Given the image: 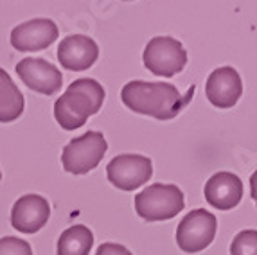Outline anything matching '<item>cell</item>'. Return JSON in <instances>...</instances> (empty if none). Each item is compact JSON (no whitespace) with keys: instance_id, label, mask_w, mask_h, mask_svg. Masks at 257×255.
<instances>
[{"instance_id":"cell-8","label":"cell","mask_w":257,"mask_h":255,"mask_svg":"<svg viewBox=\"0 0 257 255\" xmlns=\"http://www.w3.org/2000/svg\"><path fill=\"white\" fill-rule=\"evenodd\" d=\"M17 74L27 88L43 95L60 92L63 85V74L60 72V68L42 58H24L18 61Z\"/></svg>"},{"instance_id":"cell-18","label":"cell","mask_w":257,"mask_h":255,"mask_svg":"<svg viewBox=\"0 0 257 255\" xmlns=\"http://www.w3.org/2000/svg\"><path fill=\"white\" fill-rule=\"evenodd\" d=\"M95 255H133L126 246L119 244V242H103L97 248Z\"/></svg>"},{"instance_id":"cell-13","label":"cell","mask_w":257,"mask_h":255,"mask_svg":"<svg viewBox=\"0 0 257 255\" xmlns=\"http://www.w3.org/2000/svg\"><path fill=\"white\" fill-rule=\"evenodd\" d=\"M203 194L210 207L218 210H230L237 207L243 198V182L234 173L219 171L207 180Z\"/></svg>"},{"instance_id":"cell-12","label":"cell","mask_w":257,"mask_h":255,"mask_svg":"<svg viewBox=\"0 0 257 255\" xmlns=\"http://www.w3.org/2000/svg\"><path fill=\"white\" fill-rule=\"evenodd\" d=\"M97 43L85 34H69L61 40L58 47V61L61 67L74 72H83L97 61Z\"/></svg>"},{"instance_id":"cell-4","label":"cell","mask_w":257,"mask_h":255,"mask_svg":"<svg viewBox=\"0 0 257 255\" xmlns=\"http://www.w3.org/2000/svg\"><path fill=\"white\" fill-rule=\"evenodd\" d=\"M108 142L101 132H86L69 142L61 153V166L70 175H86L101 164Z\"/></svg>"},{"instance_id":"cell-17","label":"cell","mask_w":257,"mask_h":255,"mask_svg":"<svg viewBox=\"0 0 257 255\" xmlns=\"http://www.w3.org/2000/svg\"><path fill=\"white\" fill-rule=\"evenodd\" d=\"M0 255H33V250L27 241L8 235L0 239Z\"/></svg>"},{"instance_id":"cell-19","label":"cell","mask_w":257,"mask_h":255,"mask_svg":"<svg viewBox=\"0 0 257 255\" xmlns=\"http://www.w3.org/2000/svg\"><path fill=\"white\" fill-rule=\"evenodd\" d=\"M250 196L257 205V171H253V175L250 176Z\"/></svg>"},{"instance_id":"cell-3","label":"cell","mask_w":257,"mask_h":255,"mask_svg":"<svg viewBox=\"0 0 257 255\" xmlns=\"http://www.w3.org/2000/svg\"><path fill=\"white\" fill-rule=\"evenodd\" d=\"M184 207V192L173 183H153L135 196V212L144 221L173 219Z\"/></svg>"},{"instance_id":"cell-15","label":"cell","mask_w":257,"mask_h":255,"mask_svg":"<svg viewBox=\"0 0 257 255\" xmlns=\"http://www.w3.org/2000/svg\"><path fill=\"white\" fill-rule=\"evenodd\" d=\"M94 246V234L85 225H74L63 230L56 244L58 255H88Z\"/></svg>"},{"instance_id":"cell-10","label":"cell","mask_w":257,"mask_h":255,"mask_svg":"<svg viewBox=\"0 0 257 255\" xmlns=\"http://www.w3.org/2000/svg\"><path fill=\"white\" fill-rule=\"evenodd\" d=\"M51 205L40 194H24L11 208V225L20 234H36L47 225Z\"/></svg>"},{"instance_id":"cell-9","label":"cell","mask_w":257,"mask_h":255,"mask_svg":"<svg viewBox=\"0 0 257 255\" xmlns=\"http://www.w3.org/2000/svg\"><path fill=\"white\" fill-rule=\"evenodd\" d=\"M58 26L51 18H35L18 24L11 31V45L20 52H35L51 47L58 40Z\"/></svg>"},{"instance_id":"cell-5","label":"cell","mask_w":257,"mask_h":255,"mask_svg":"<svg viewBox=\"0 0 257 255\" xmlns=\"http://www.w3.org/2000/svg\"><path fill=\"white\" fill-rule=\"evenodd\" d=\"M144 67L160 77H173L187 65V51L173 36H155L148 42L142 54Z\"/></svg>"},{"instance_id":"cell-2","label":"cell","mask_w":257,"mask_h":255,"mask_svg":"<svg viewBox=\"0 0 257 255\" xmlns=\"http://www.w3.org/2000/svg\"><path fill=\"white\" fill-rule=\"evenodd\" d=\"M103 85L90 77H81L70 83L69 88L54 102L56 122L67 132H74L86 124L88 117L95 115L104 102Z\"/></svg>"},{"instance_id":"cell-20","label":"cell","mask_w":257,"mask_h":255,"mask_svg":"<svg viewBox=\"0 0 257 255\" xmlns=\"http://www.w3.org/2000/svg\"><path fill=\"white\" fill-rule=\"evenodd\" d=\"M0 180H2V171H0Z\"/></svg>"},{"instance_id":"cell-11","label":"cell","mask_w":257,"mask_h":255,"mask_svg":"<svg viewBox=\"0 0 257 255\" xmlns=\"http://www.w3.org/2000/svg\"><path fill=\"white\" fill-rule=\"evenodd\" d=\"M205 94L212 106L232 108L236 106L243 94V81L234 67H219L210 72L205 83Z\"/></svg>"},{"instance_id":"cell-1","label":"cell","mask_w":257,"mask_h":255,"mask_svg":"<svg viewBox=\"0 0 257 255\" xmlns=\"http://www.w3.org/2000/svg\"><path fill=\"white\" fill-rule=\"evenodd\" d=\"M196 86L180 94L178 88L166 81H130L120 90V99L128 110L148 115L157 120H171L193 99Z\"/></svg>"},{"instance_id":"cell-16","label":"cell","mask_w":257,"mask_h":255,"mask_svg":"<svg viewBox=\"0 0 257 255\" xmlns=\"http://www.w3.org/2000/svg\"><path fill=\"white\" fill-rule=\"evenodd\" d=\"M230 255H257V230H241L230 244Z\"/></svg>"},{"instance_id":"cell-7","label":"cell","mask_w":257,"mask_h":255,"mask_svg":"<svg viewBox=\"0 0 257 255\" xmlns=\"http://www.w3.org/2000/svg\"><path fill=\"white\" fill-rule=\"evenodd\" d=\"M106 176L119 191H135L153 176V162L144 155H119L106 166Z\"/></svg>"},{"instance_id":"cell-14","label":"cell","mask_w":257,"mask_h":255,"mask_svg":"<svg viewBox=\"0 0 257 255\" xmlns=\"http://www.w3.org/2000/svg\"><path fill=\"white\" fill-rule=\"evenodd\" d=\"M26 99L15 81L4 68H0V122H13L24 113Z\"/></svg>"},{"instance_id":"cell-6","label":"cell","mask_w":257,"mask_h":255,"mask_svg":"<svg viewBox=\"0 0 257 255\" xmlns=\"http://www.w3.org/2000/svg\"><path fill=\"white\" fill-rule=\"evenodd\" d=\"M218 219L205 208H196L185 214L176 228V244L185 253H198L214 241Z\"/></svg>"}]
</instances>
